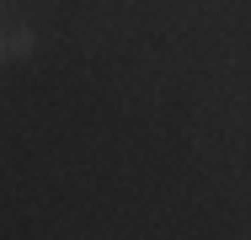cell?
<instances>
[{"instance_id": "obj_1", "label": "cell", "mask_w": 251, "mask_h": 240, "mask_svg": "<svg viewBox=\"0 0 251 240\" xmlns=\"http://www.w3.org/2000/svg\"><path fill=\"white\" fill-rule=\"evenodd\" d=\"M5 48H11V59H27V53L38 48V38H32V27H11V32H5Z\"/></svg>"}, {"instance_id": "obj_2", "label": "cell", "mask_w": 251, "mask_h": 240, "mask_svg": "<svg viewBox=\"0 0 251 240\" xmlns=\"http://www.w3.org/2000/svg\"><path fill=\"white\" fill-rule=\"evenodd\" d=\"M5 59H11V48H5V32H0V64H5Z\"/></svg>"}, {"instance_id": "obj_3", "label": "cell", "mask_w": 251, "mask_h": 240, "mask_svg": "<svg viewBox=\"0 0 251 240\" xmlns=\"http://www.w3.org/2000/svg\"><path fill=\"white\" fill-rule=\"evenodd\" d=\"M0 11H5V0H0Z\"/></svg>"}]
</instances>
